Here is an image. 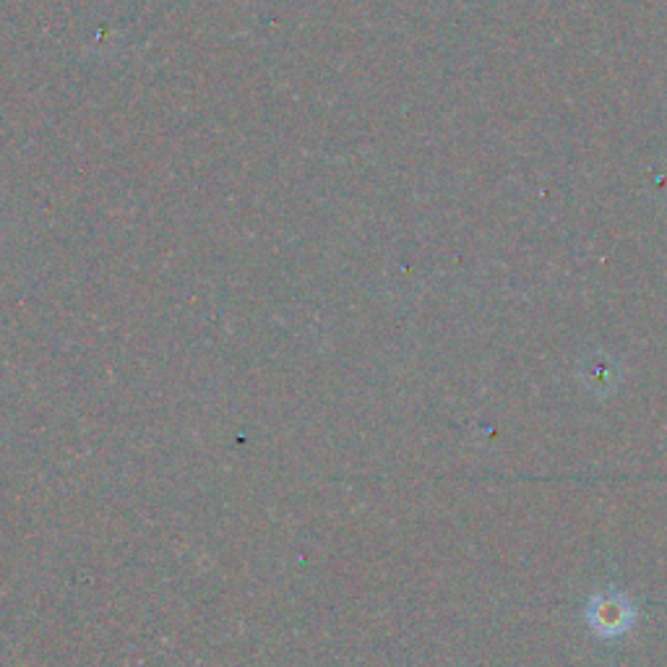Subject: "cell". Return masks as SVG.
<instances>
[{
  "label": "cell",
  "instance_id": "1",
  "mask_svg": "<svg viewBox=\"0 0 667 667\" xmlns=\"http://www.w3.org/2000/svg\"><path fill=\"white\" fill-rule=\"evenodd\" d=\"M589 624L600 636H620L634 624V608L616 589H605L589 605Z\"/></svg>",
  "mask_w": 667,
  "mask_h": 667
}]
</instances>
